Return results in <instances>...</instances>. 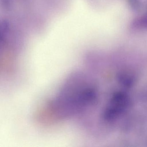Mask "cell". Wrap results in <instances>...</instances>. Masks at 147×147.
I'll return each instance as SVG.
<instances>
[{
	"label": "cell",
	"mask_w": 147,
	"mask_h": 147,
	"mask_svg": "<svg viewBox=\"0 0 147 147\" xmlns=\"http://www.w3.org/2000/svg\"><path fill=\"white\" fill-rule=\"evenodd\" d=\"M131 90L121 86L111 94L101 113L102 123L112 127L126 117H129V113L134 105L131 96Z\"/></svg>",
	"instance_id": "2"
},
{
	"label": "cell",
	"mask_w": 147,
	"mask_h": 147,
	"mask_svg": "<svg viewBox=\"0 0 147 147\" xmlns=\"http://www.w3.org/2000/svg\"><path fill=\"white\" fill-rule=\"evenodd\" d=\"M98 86L81 72L71 74L52 97L39 105L35 120L39 125L58 124L86 112L98 104Z\"/></svg>",
	"instance_id": "1"
},
{
	"label": "cell",
	"mask_w": 147,
	"mask_h": 147,
	"mask_svg": "<svg viewBox=\"0 0 147 147\" xmlns=\"http://www.w3.org/2000/svg\"><path fill=\"white\" fill-rule=\"evenodd\" d=\"M131 8L136 11H142L144 8L143 0H128Z\"/></svg>",
	"instance_id": "3"
}]
</instances>
